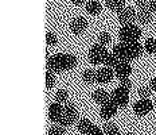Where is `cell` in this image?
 <instances>
[{"instance_id": "6da1fadb", "label": "cell", "mask_w": 156, "mask_h": 135, "mask_svg": "<svg viewBox=\"0 0 156 135\" xmlns=\"http://www.w3.org/2000/svg\"><path fill=\"white\" fill-rule=\"evenodd\" d=\"M77 65V58L71 54H54L48 55L46 60V68L47 70L53 73H61L63 70H70Z\"/></svg>"}, {"instance_id": "7a4b0ae2", "label": "cell", "mask_w": 156, "mask_h": 135, "mask_svg": "<svg viewBox=\"0 0 156 135\" xmlns=\"http://www.w3.org/2000/svg\"><path fill=\"white\" fill-rule=\"evenodd\" d=\"M113 53L117 55V58L120 61L129 62L131 60H135V58L140 57L143 54V45L139 43V42H129V43L120 42V43L115 45Z\"/></svg>"}, {"instance_id": "3957f363", "label": "cell", "mask_w": 156, "mask_h": 135, "mask_svg": "<svg viewBox=\"0 0 156 135\" xmlns=\"http://www.w3.org/2000/svg\"><path fill=\"white\" fill-rule=\"evenodd\" d=\"M141 37V30L132 24H125L120 28L119 31V38L121 42H125V43H129V42H139V39Z\"/></svg>"}, {"instance_id": "277c9868", "label": "cell", "mask_w": 156, "mask_h": 135, "mask_svg": "<svg viewBox=\"0 0 156 135\" xmlns=\"http://www.w3.org/2000/svg\"><path fill=\"white\" fill-rule=\"evenodd\" d=\"M106 55H108V50L105 49V46L101 43L93 45L89 50V61L92 62L93 65H98V64H104Z\"/></svg>"}, {"instance_id": "5b68a950", "label": "cell", "mask_w": 156, "mask_h": 135, "mask_svg": "<svg viewBox=\"0 0 156 135\" xmlns=\"http://www.w3.org/2000/svg\"><path fill=\"white\" fill-rule=\"evenodd\" d=\"M128 93H129L128 91H125L124 88L119 87L110 93V100H112L119 108L120 107L124 108V107H126V104H128V101H129V95Z\"/></svg>"}, {"instance_id": "8992f818", "label": "cell", "mask_w": 156, "mask_h": 135, "mask_svg": "<svg viewBox=\"0 0 156 135\" xmlns=\"http://www.w3.org/2000/svg\"><path fill=\"white\" fill-rule=\"evenodd\" d=\"M152 110H154V104L149 99H141L133 104V112L139 116H144L148 112H151Z\"/></svg>"}, {"instance_id": "52a82bcc", "label": "cell", "mask_w": 156, "mask_h": 135, "mask_svg": "<svg viewBox=\"0 0 156 135\" xmlns=\"http://www.w3.org/2000/svg\"><path fill=\"white\" fill-rule=\"evenodd\" d=\"M136 19H137V14H136V11L131 7H125L122 11L119 12V22L121 23L122 26L132 24Z\"/></svg>"}, {"instance_id": "ba28073f", "label": "cell", "mask_w": 156, "mask_h": 135, "mask_svg": "<svg viewBox=\"0 0 156 135\" xmlns=\"http://www.w3.org/2000/svg\"><path fill=\"white\" fill-rule=\"evenodd\" d=\"M63 112H65V110H63L62 104L55 101V103H53L48 107V119L51 122H54V123H58L61 120V118H62Z\"/></svg>"}, {"instance_id": "9c48e42d", "label": "cell", "mask_w": 156, "mask_h": 135, "mask_svg": "<svg viewBox=\"0 0 156 135\" xmlns=\"http://www.w3.org/2000/svg\"><path fill=\"white\" fill-rule=\"evenodd\" d=\"M117 108H119V107H117V105L113 103L112 100H109V101H106L105 104H102L101 110H100V115H101L102 119L108 120V119H110V118H113L116 115Z\"/></svg>"}, {"instance_id": "30bf717a", "label": "cell", "mask_w": 156, "mask_h": 135, "mask_svg": "<svg viewBox=\"0 0 156 135\" xmlns=\"http://www.w3.org/2000/svg\"><path fill=\"white\" fill-rule=\"evenodd\" d=\"M132 73V66L128 61H119L117 66L115 68V74L119 78H125L129 77Z\"/></svg>"}, {"instance_id": "8fae6325", "label": "cell", "mask_w": 156, "mask_h": 135, "mask_svg": "<svg viewBox=\"0 0 156 135\" xmlns=\"http://www.w3.org/2000/svg\"><path fill=\"white\" fill-rule=\"evenodd\" d=\"M113 74L115 72L112 70V68H101L97 70V78H96V83L98 84H106L109 83L110 80L113 78Z\"/></svg>"}, {"instance_id": "7c38bea8", "label": "cell", "mask_w": 156, "mask_h": 135, "mask_svg": "<svg viewBox=\"0 0 156 135\" xmlns=\"http://www.w3.org/2000/svg\"><path fill=\"white\" fill-rule=\"evenodd\" d=\"M87 27V22L85 18H82V16H78V18L73 19V22L70 23V30L73 34H81V32H83L86 30Z\"/></svg>"}, {"instance_id": "4fadbf2b", "label": "cell", "mask_w": 156, "mask_h": 135, "mask_svg": "<svg viewBox=\"0 0 156 135\" xmlns=\"http://www.w3.org/2000/svg\"><path fill=\"white\" fill-rule=\"evenodd\" d=\"M93 100L96 101L97 104H105L106 101H109L110 100V96H109V93L106 91H104V89H97V91H94L93 92Z\"/></svg>"}, {"instance_id": "5bb4252c", "label": "cell", "mask_w": 156, "mask_h": 135, "mask_svg": "<svg viewBox=\"0 0 156 135\" xmlns=\"http://www.w3.org/2000/svg\"><path fill=\"white\" fill-rule=\"evenodd\" d=\"M106 7L119 14L125 8V0H106Z\"/></svg>"}, {"instance_id": "9a60e30c", "label": "cell", "mask_w": 156, "mask_h": 135, "mask_svg": "<svg viewBox=\"0 0 156 135\" xmlns=\"http://www.w3.org/2000/svg\"><path fill=\"white\" fill-rule=\"evenodd\" d=\"M152 19V12L149 11V8H145V9H139L137 12V21L143 23V24H148Z\"/></svg>"}, {"instance_id": "2e32d148", "label": "cell", "mask_w": 156, "mask_h": 135, "mask_svg": "<svg viewBox=\"0 0 156 135\" xmlns=\"http://www.w3.org/2000/svg\"><path fill=\"white\" fill-rule=\"evenodd\" d=\"M101 9H102V6L100 4L97 0H90V2L86 4V11L89 12L90 15L100 14V12H101Z\"/></svg>"}, {"instance_id": "e0dca14e", "label": "cell", "mask_w": 156, "mask_h": 135, "mask_svg": "<svg viewBox=\"0 0 156 135\" xmlns=\"http://www.w3.org/2000/svg\"><path fill=\"white\" fill-rule=\"evenodd\" d=\"M77 116H78V115H69V114L63 112L62 118H61V120L58 122V124H61V126H63V127L71 126V124H74V123H76Z\"/></svg>"}, {"instance_id": "ac0fdd59", "label": "cell", "mask_w": 156, "mask_h": 135, "mask_svg": "<svg viewBox=\"0 0 156 135\" xmlns=\"http://www.w3.org/2000/svg\"><path fill=\"white\" fill-rule=\"evenodd\" d=\"M119 58H117V55L115 53H108V55H106L105 61H104V65H105L106 68H116L117 64H119Z\"/></svg>"}, {"instance_id": "d6986e66", "label": "cell", "mask_w": 156, "mask_h": 135, "mask_svg": "<svg viewBox=\"0 0 156 135\" xmlns=\"http://www.w3.org/2000/svg\"><path fill=\"white\" fill-rule=\"evenodd\" d=\"M97 78V72H94L93 69H86L82 73V80L85 81L86 84H93Z\"/></svg>"}, {"instance_id": "ffe728a7", "label": "cell", "mask_w": 156, "mask_h": 135, "mask_svg": "<svg viewBox=\"0 0 156 135\" xmlns=\"http://www.w3.org/2000/svg\"><path fill=\"white\" fill-rule=\"evenodd\" d=\"M92 122H90L89 119H81L80 122H78V131H80L81 134H83L85 135L87 131L92 128Z\"/></svg>"}, {"instance_id": "44dd1931", "label": "cell", "mask_w": 156, "mask_h": 135, "mask_svg": "<svg viewBox=\"0 0 156 135\" xmlns=\"http://www.w3.org/2000/svg\"><path fill=\"white\" fill-rule=\"evenodd\" d=\"M144 50L147 53H149V54L155 53L156 51V39L148 38L147 41H145V43H144Z\"/></svg>"}, {"instance_id": "7402d4cb", "label": "cell", "mask_w": 156, "mask_h": 135, "mask_svg": "<svg viewBox=\"0 0 156 135\" xmlns=\"http://www.w3.org/2000/svg\"><path fill=\"white\" fill-rule=\"evenodd\" d=\"M67 99H69V93H67V91L65 89H59L57 91V93H55V101H58V103H67Z\"/></svg>"}, {"instance_id": "603a6c76", "label": "cell", "mask_w": 156, "mask_h": 135, "mask_svg": "<svg viewBox=\"0 0 156 135\" xmlns=\"http://www.w3.org/2000/svg\"><path fill=\"white\" fill-rule=\"evenodd\" d=\"M102 130H104V134L105 135H115V134L119 133V127L113 123H106Z\"/></svg>"}, {"instance_id": "cb8c5ba5", "label": "cell", "mask_w": 156, "mask_h": 135, "mask_svg": "<svg viewBox=\"0 0 156 135\" xmlns=\"http://www.w3.org/2000/svg\"><path fill=\"white\" fill-rule=\"evenodd\" d=\"M54 74L55 73H53V72H50V70L46 72V88H47V89H51V88L54 87V84H55Z\"/></svg>"}, {"instance_id": "d4e9b609", "label": "cell", "mask_w": 156, "mask_h": 135, "mask_svg": "<svg viewBox=\"0 0 156 135\" xmlns=\"http://www.w3.org/2000/svg\"><path fill=\"white\" fill-rule=\"evenodd\" d=\"M48 135H65V127L61 126V124H57V126L50 127V130H48Z\"/></svg>"}, {"instance_id": "484cf974", "label": "cell", "mask_w": 156, "mask_h": 135, "mask_svg": "<svg viewBox=\"0 0 156 135\" xmlns=\"http://www.w3.org/2000/svg\"><path fill=\"white\" fill-rule=\"evenodd\" d=\"M110 42V34L109 32H106V31H104V32H100L98 34V43H101V45H108Z\"/></svg>"}, {"instance_id": "4316f807", "label": "cell", "mask_w": 156, "mask_h": 135, "mask_svg": "<svg viewBox=\"0 0 156 135\" xmlns=\"http://www.w3.org/2000/svg\"><path fill=\"white\" fill-rule=\"evenodd\" d=\"M151 92H152V89L149 87H144V85H143V87L139 88V95H140L141 99H148Z\"/></svg>"}, {"instance_id": "83f0119b", "label": "cell", "mask_w": 156, "mask_h": 135, "mask_svg": "<svg viewBox=\"0 0 156 135\" xmlns=\"http://www.w3.org/2000/svg\"><path fill=\"white\" fill-rule=\"evenodd\" d=\"M57 42H58V39L55 37V34H53V32H47L46 34V43L48 46H54V45H57Z\"/></svg>"}, {"instance_id": "f1b7e54d", "label": "cell", "mask_w": 156, "mask_h": 135, "mask_svg": "<svg viewBox=\"0 0 156 135\" xmlns=\"http://www.w3.org/2000/svg\"><path fill=\"white\" fill-rule=\"evenodd\" d=\"M63 110H65V112L69 114V115H77V108H76V105L71 104V103H66V104H65Z\"/></svg>"}, {"instance_id": "f546056e", "label": "cell", "mask_w": 156, "mask_h": 135, "mask_svg": "<svg viewBox=\"0 0 156 135\" xmlns=\"http://www.w3.org/2000/svg\"><path fill=\"white\" fill-rule=\"evenodd\" d=\"M120 87L121 88H124L125 91H128L132 88V83H131V80H129L128 77H125V78H120Z\"/></svg>"}, {"instance_id": "4dcf8cb0", "label": "cell", "mask_w": 156, "mask_h": 135, "mask_svg": "<svg viewBox=\"0 0 156 135\" xmlns=\"http://www.w3.org/2000/svg\"><path fill=\"white\" fill-rule=\"evenodd\" d=\"M85 135H104V130H101V128L97 126H92V128Z\"/></svg>"}, {"instance_id": "1f68e13d", "label": "cell", "mask_w": 156, "mask_h": 135, "mask_svg": "<svg viewBox=\"0 0 156 135\" xmlns=\"http://www.w3.org/2000/svg\"><path fill=\"white\" fill-rule=\"evenodd\" d=\"M136 6H137L139 9H145V8H148V2H145V0H137Z\"/></svg>"}, {"instance_id": "d6a6232c", "label": "cell", "mask_w": 156, "mask_h": 135, "mask_svg": "<svg viewBox=\"0 0 156 135\" xmlns=\"http://www.w3.org/2000/svg\"><path fill=\"white\" fill-rule=\"evenodd\" d=\"M148 8L151 12H156V0H149L148 2Z\"/></svg>"}, {"instance_id": "836d02e7", "label": "cell", "mask_w": 156, "mask_h": 135, "mask_svg": "<svg viewBox=\"0 0 156 135\" xmlns=\"http://www.w3.org/2000/svg\"><path fill=\"white\" fill-rule=\"evenodd\" d=\"M149 88H151L152 91H156V77H154L151 80V83H149Z\"/></svg>"}, {"instance_id": "e575fe53", "label": "cell", "mask_w": 156, "mask_h": 135, "mask_svg": "<svg viewBox=\"0 0 156 135\" xmlns=\"http://www.w3.org/2000/svg\"><path fill=\"white\" fill-rule=\"evenodd\" d=\"M73 2V4H76V6H82L83 3H85V0H71Z\"/></svg>"}, {"instance_id": "d590c367", "label": "cell", "mask_w": 156, "mask_h": 135, "mask_svg": "<svg viewBox=\"0 0 156 135\" xmlns=\"http://www.w3.org/2000/svg\"><path fill=\"white\" fill-rule=\"evenodd\" d=\"M125 135H133V134H131V133H128V134H125Z\"/></svg>"}, {"instance_id": "8d00e7d4", "label": "cell", "mask_w": 156, "mask_h": 135, "mask_svg": "<svg viewBox=\"0 0 156 135\" xmlns=\"http://www.w3.org/2000/svg\"><path fill=\"white\" fill-rule=\"evenodd\" d=\"M115 135H120V133H117V134H115Z\"/></svg>"}]
</instances>
